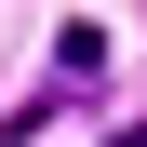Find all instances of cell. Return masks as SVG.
I'll return each instance as SVG.
<instances>
[]
</instances>
